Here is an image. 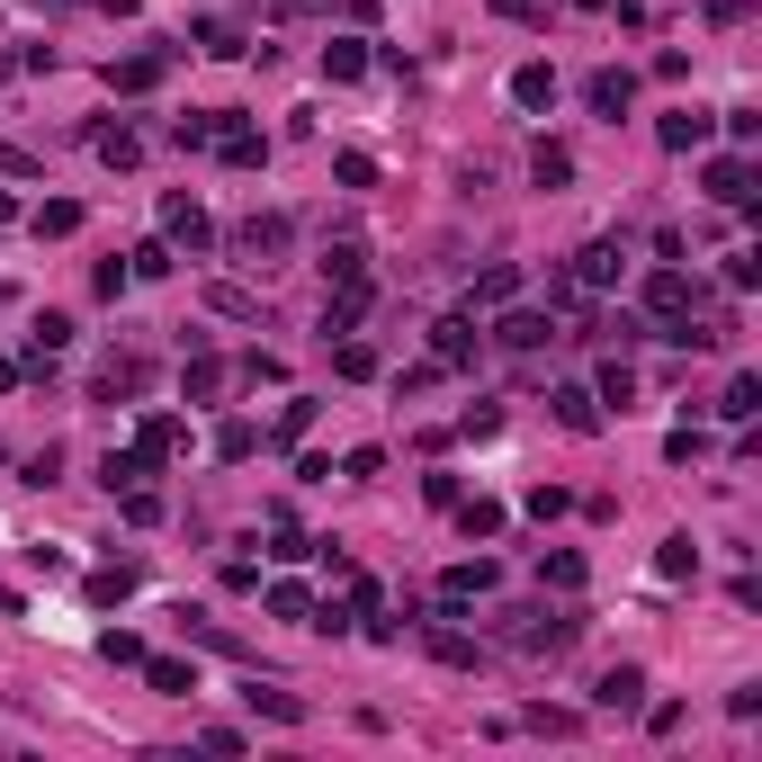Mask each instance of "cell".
Segmentation results:
<instances>
[{
	"instance_id": "6da1fadb",
	"label": "cell",
	"mask_w": 762,
	"mask_h": 762,
	"mask_svg": "<svg viewBox=\"0 0 762 762\" xmlns=\"http://www.w3.org/2000/svg\"><path fill=\"white\" fill-rule=\"evenodd\" d=\"M216 153H225L234 171H251V162H269V135H260V126H216Z\"/></svg>"
},
{
	"instance_id": "d6986e66",
	"label": "cell",
	"mask_w": 762,
	"mask_h": 762,
	"mask_svg": "<svg viewBox=\"0 0 762 762\" xmlns=\"http://www.w3.org/2000/svg\"><path fill=\"white\" fill-rule=\"evenodd\" d=\"M171 135H180V153H206V144H216V117H206V108H189Z\"/></svg>"
},
{
	"instance_id": "ba28073f",
	"label": "cell",
	"mask_w": 762,
	"mask_h": 762,
	"mask_svg": "<svg viewBox=\"0 0 762 762\" xmlns=\"http://www.w3.org/2000/svg\"><path fill=\"white\" fill-rule=\"evenodd\" d=\"M243 251H251V260H279V251H288V216H251V225H243Z\"/></svg>"
},
{
	"instance_id": "e575fe53",
	"label": "cell",
	"mask_w": 762,
	"mask_h": 762,
	"mask_svg": "<svg viewBox=\"0 0 762 762\" xmlns=\"http://www.w3.org/2000/svg\"><path fill=\"white\" fill-rule=\"evenodd\" d=\"M216 386H225V368H216V359H197V368H189V395H197V404H216Z\"/></svg>"
},
{
	"instance_id": "f546056e",
	"label": "cell",
	"mask_w": 762,
	"mask_h": 762,
	"mask_svg": "<svg viewBox=\"0 0 762 762\" xmlns=\"http://www.w3.org/2000/svg\"><path fill=\"white\" fill-rule=\"evenodd\" d=\"M431 655H440V664H475V637H458V629H431Z\"/></svg>"
},
{
	"instance_id": "30bf717a",
	"label": "cell",
	"mask_w": 762,
	"mask_h": 762,
	"mask_svg": "<svg viewBox=\"0 0 762 762\" xmlns=\"http://www.w3.org/2000/svg\"><path fill=\"white\" fill-rule=\"evenodd\" d=\"M637 690H646V673H637V664H619V673H601L592 700H601V709H637Z\"/></svg>"
},
{
	"instance_id": "ffe728a7",
	"label": "cell",
	"mask_w": 762,
	"mask_h": 762,
	"mask_svg": "<svg viewBox=\"0 0 762 762\" xmlns=\"http://www.w3.org/2000/svg\"><path fill=\"white\" fill-rule=\"evenodd\" d=\"M690 566H700V547H690V538H664V557H655V575H664V583H681Z\"/></svg>"
},
{
	"instance_id": "836d02e7",
	"label": "cell",
	"mask_w": 762,
	"mask_h": 762,
	"mask_svg": "<svg viewBox=\"0 0 762 762\" xmlns=\"http://www.w3.org/2000/svg\"><path fill=\"white\" fill-rule=\"evenodd\" d=\"M135 153H144V144H135V135H126V126H117V135H99V162H117V171H126Z\"/></svg>"
},
{
	"instance_id": "7c38bea8",
	"label": "cell",
	"mask_w": 762,
	"mask_h": 762,
	"mask_svg": "<svg viewBox=\"0 0 762 762\" xmlns=\"http://www.w3.org/2000/svg\"><path fill=\"white\" fill-rule=\"evenodd\" d=\"M512 99H520V108H547V99H557V73H547V63H520V73H512Z\"/></svg>"
},
{
	"instance_id": "4316f807",
	"label": "cell",
	"mask_w": 762,
	"mask_h": 762,
	"mask_svg": "<svg viewBox=\"0 0 762 762\" xmlns=\"http://www.w3.org/2000/svg\"><path fill=\"white\" fill-rule=\"evenodd\" d=\"M458 529H466V538H494V529H503V503H466Z\"/></svg>"
},
{
	"instance_id": "44dd1931",
	"label": "cell",
	"mask_w": 762,
	"mask_h": 762,
	"mask_svg": "<svg viewBox=\"0 0 762 762\" xmlns=\"http://www.w3.org/2000/svg\"><path fill=\"white\" fill-rule=\"evenodd\" d=\"M440 359H449V368H466V359H475V332H466V314H458V323H440Z\"/></svg>"
},
{
	"instance_id": "277c9868",
	"label": "cell",
	"mask_w": 762,
	"mask_h": 762,
	"mask_svg": "<svg viewBox=\"0 0 762 762\" xmlns=\"http://www.w3.org/2000/svg\"><path fill=\"white\" fill-rule=\"evenodd\" d=\"M583 99H592L601 117H629V99H637V82H629V73H592V82H583Z\"/></svg>"
},
{
	"instance_id": "83f0119b",
	"label": "cell",
	"mask_w": 762,
	"mask_h": 762,
	"mask_svg": "<svg viewBox=\"0 0 762 762\" xmlns=\"http://www.w3.org/2000/svg\"><path fill=\"white\" fill-rule=\"evenodd\" d=\"M206 305H216V314H234V323H260V297H243V288H216Z\"/></svg>"
},
{
	"instance_id": "4fadbf2b",
	"label": "cell",
	"mask_w": 762,
	"mask_h": 762,
	"mask_svg": "<svg viewBox=\"0 0 762 762\" xmlns=\"http://www.w3.org/2000/svg\"><path fill=\"white\" fill-rule=\"evenodd\" d=\"M610 279H619V243H592L575 260V288H610Z\"/></svg>"
},
{
	"instance_id": "e0dca14e",
	"label": "cell",
	"mask_w": 762,
	"mask_h": 762,
	"mask_svg": "<svg viewBox=\"0 0 762 762\" xmlns=\"http://www.w3.org/2000/svg\"><path fill=\"white\" fill-rule=\"evenodd\" d=\"M440 592H449V601H466V592H494V566H484V557H475V566H449V575H440Z\"/></svg>"
},
{
	"instance_id": "8d00e7d4",
	"label": "cell",
	"mask_w": 762,
	"mask_h": 762,
	"mask_svg": "<svg viewBox=\"0 0 762 762\" xmlns=\"http://www.w3.org/2000/svg\"><path fill=\"white\" fill-rule=\"evenodd\" d=\"M0 171H10V180H36V153H28V144H0Z\"/></svg>"
},
{
	"instance_id": "cb8c5ba5",
	"label": "cell",
	"mask_w": 762,
	"mask_h": 762,
	"mask_svg": "<svg viewBox=\"0 0 762 762\" xmlns=\"http://www.w3.org/2000/svg\"><path fill=\"white\" fill-rule=\"evenodd\" d=\"M332 368H341V377H377V351H368V341H341Z\"/></svg>"
},
{
	"instance_id": "ac0fdd59",
	"label": "cell",
	"mask_w": 762,
	"mask_h": 762,
	"mask_svg": "<svg viewBox=\"0 0 762 762\" xmlns=\"http://www.w3.org/2000/svg\"><path fill=\"white\" fill-rule=\"evenodd\" d=\"M323 73H332V82H359V73H368V54L341 36V45H323Z\"/></svg>"
},
{
	"instance_id": "74e56055",
	"label": "cell",
	"mask_w": 762,
	"mask_h": 762,
	"mask_svg": "<svg viewBox=\"0 0 762 762\" xmlns=\"http://www.w3.org/2000/svg\"><path fill=\"white\" fill-rule=\"evenodd\" d=\"M575 10H610V0H575Z\"/></svg>"
},
{
	"instance_id": "d4e9b609",
	"label": "cell",
	"mask_w": 762,
	"mask_h": 762,
	"mask_svg": "<svg viewBox=\"0 0 762 762\" xmlns=\"http://www.w3.org/2000/svg\"><path fill=\"white\" fill-rule=\"evenodd\" d=\"M529 171H538L547 189H557V180H575V153H566V144H538V162H529Z\"/></svg>"
},
{
	"instance_id": "1f68e13d",
	"label": "cell",
	"mask_w": 762,
	"mask_h": 762,
	"mask_svg": "<svg viewBox=\"0 0 762 762\" xmlns=\"http://www.w3.org/2000/svg\"><path fill=\"white\" fill-rule=\"evenodd\" d=\"M269 610H279V619H305L314 601H305V583H269Z\"/></svg>"
},
{
	"instance_id": "603a6c76",
	"label": "cell",
	"mask_w": 762,
	"mask_h": 762,
	"mask_svg": "<svg viewBox=\"0 0 762 762\" xmlns=\"http://www.w3.org/2000/svg\"><path fill=\"white\" fill-rule=\"evenodd\" d=\"M512 288H520V269H484V279H475V305H512Z\"/></svg>"
},
{
	"instance_id": "7402d4cb",
	"label": "cell",
	"mask_w": 762,
	"mask_h": 762,
	"mask_svg": "<svg viewBox=\"0 0 762 762\" xmlns=\"http://www.w3.org/2000/svg\"><path fill=\"white\" fill-rule=\"evenodd\" d=\"M718 412H727V422H753V412H762V386H753V377H736V386H727V404H718Z\"/></svg>"
},
{
	"instance_id": "8fae6325",
	"label": "cell",
	"mask_w": 762,
	"mask_h": 762,
	"mask_svg": "<svg viewBox=\"0 0 762 762\" xmlns=\"http://www.w3.org/2000/svg\"><path fill=\"white\" fill-rule=\"evenodd\" d=\"M243 700H251V718H279V727H297V718H305V700H297V690H260V681H251Z\"/></svg>"
},
{
	"instance_id": "7a4b0ae2",
	"label": "cell",
	"mask_w": 762,
	"mask_h": 762,
	"mask_svg": "<svg viewBox=\"0 0 762 762\" xmlns=\"http://www.w3.org/2000/svg\"><path fill=\"white\" fill-rule=\"evenodd\" d=\"M690 297H700V288H690V279H681L673 260H664L655 279H646V305H655V314H690Z\"/></svg>"
},
{
	"instance_id": "484cf974",
	"label": "cell",
	"mask_w": 762,
	"mask_h": 762,
	"mask_svg": "<svg viewBox=\"0 0 762 762\" xmlns=\"http://www.w3.org/2000/svg\"><path fill=\"white\" fill-rule=\"evenodd\" d=\"M629 395H637V377L610 359V368H601V395H592V404H619V412H629Z\"/></svg>"
},
{
	"instance_id": "4dcf8cb0",
	"label": "cell",
	"mask_w": 762,
	"mask_h": 762,
	"mask_svg": "<svg viewBox=\"0 0 762 762\" xmlns=\"http://www.w3.org/2000/svg\"><path fill=\"white\" fill-rule=\"evenodd\" d=\"M323 269H332V279H359L368 251H359V243H332V251H323Z\"/></svg>"
},
{
	"instance_id": "52a82bcc",
	"label": "cell",
	"mask_w": 762,
	"mask_h": 762,
	"mask_svg": "<svg viewBox=\"0 0 762 762\" xmlns=\"http://www.w3.org/2000/svg\"><path fill=\"white\" fill-rule=\"evenodd\" d=\"M162 225H171V234L197 251V243H206V206H197V197H162Z\"/></svg>"
},
{
	"instance_id": "3957f363",
	"label": "cell",
	"mask_w": 762,
	"mask_h": 762,
	"mask_svg": "<svg viewBox=\"0 0 762 762\" xmlns=\"http://www.w3.org/2000/svg\"><path fill=\"white\" fill-rule=\"evenodd\" d=\"M709 197H718V206H744V197H753V162H736V153L709 162Z\"/></svg>"
},
{
	"instance_id": "8992f818",
	"label": "cell",
	"mask_w": 762,
	"mask_h": 762,
	"mask_svg": "<svg viewBox=\"0 0 762 762\" xmlns=\"http://www.w3.org/2000/svg\"><path fill=\"white\" fill-rule=\"evenodd\" d=\"M655 135H664L673 153H690V144H709V108H673V117H664Z\"/></svg>"
},
{
	"instance_id": "5bb4252c",
	"label": "cell",
	"mask_w": 762,
	"mask_h": 762,
	"mask_svg": "<svg viewBox=\"0 0 762 762\" xmlns=\"http://www.w3.org/2000/svg\"><path fill=\"white\" fill-rule=\"evenodd\" d=\"M557 422H566V431H601V404H592L583 386H557Z\"/></svg>"
},
{
	"instance_id": "9a60e30c",
	"label": "cell",
	"mask_w": 762,
	"mask_h": 762,
	"mask_svg": "<svg viewBox=\"0 0 762 762\" xmlns=\"http://www.w3.org/2000/svg\"><path fill=\"white\" fill-rule=\"evenodd\" d=\"M162 63H171V54H135V63H108V82H117V90H153V82H162Z\"/></svg>"
},
{
	"instance_id": "f1b7e54d",
	"label": "cell",
	"mask_w": 762,
	"mask_h": 762,
	"mask_svg": "<svg viewBox=\"0 0 762 762\" xmlns=\"http://www.w3.org/2000/svg\"><path fill=\"white\" fill-rule=\"evenodd\" d=\"M251 449H260L251 422H225V431H216V458H251Z\"/></svg>"
},
{
	"instance_id": "d6a6232c",
	"label": "cell",
	"mask_w": 762,
	"mask_h": 762,
	"mask_svg": "<svg viewBox=\"0 0 762 762\" xmlns=\"http://www.w3.org/2000/svg\"><path fill=\"white\" fill-rule=\"evenodd\" d=\"M99 655H108V664H144V637H126V629H108V637H99Z\"/></svg>"
},
{
	"instance_id": "f35d334b",
	"label": "cell",
	"mask_w": 762,
	"mask_h": 762,
	"mask_svg": "<svg viewBox=\"0 0 762 762\" xmlns=\"http://www.w3.org/2000/svg\"><path fill=\"white\" fill-rule=\"evenodd\" d=\"M0 225H10V197H0Z\"/></svg>"
},
{
	"instance_id": "d590c367",
	"label": "cell",
	"mask_w": 762,
	"mask_h": 762,
	"mask_svg": "<svg viewBox=\"0 0 762 762\" xmlns=\"http://www.w3.org/2000/svg\"><path fill=\"white\" fill-rule=\"evenodd\" d=\"M90 592H99V601H126V592H135V575H126V566H108V575H90Z\"/></svg>"
},
{
	"instance_id": "9c48e42d",
	"label": "cell",
	"mask_w": 762,
	"mask_h": 762,
	"mask_svg": "<svg viewBox=\"0 0 762 762\" xmlns=\"http://www.w3.org/2000/svg\"><path fill=\"white\" fill-rule=\"evenodd\" d=\"M547 332H557L547 314H503V323H494V341H503V351H538Z\"/></svg>"
},
{
	"instance_id": "2e32d148",
	"label": "cell",
	"mask_w": 762,
	"mask_h": 762,
	"mask_svg": "<svg viewBox=\"0 0 762 762\" xmlns=\"http://www.w3.org/2000/svg\"><path fill=\"white\" fill-rule=\"evenodd\" d=\"M28 225L63 243V234H82V206H73V197H45V206H36V216H28Z\"/></svg>"
},
{
	"instance_id": "5b68a950",
	"label": "cell",
	"mask_w": 762,
	"mask_h": 762,
	"mask_svg": "<svg viewBox=\"0 0 762 762\" xmlns=\"http://www.w3.org/2000/svg\"><path fill=\"white\" fill-rule=\"evenodd\" d=\"M144 681L162 690V700H189V690H197V664H171V655H144Z\"/></svg>"
}]
</instances>
